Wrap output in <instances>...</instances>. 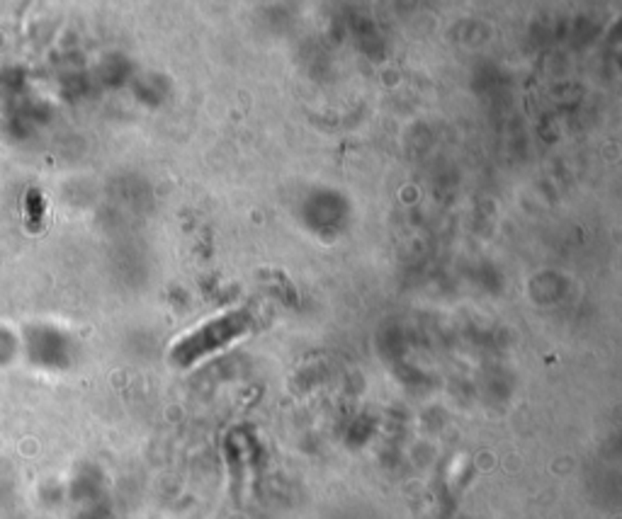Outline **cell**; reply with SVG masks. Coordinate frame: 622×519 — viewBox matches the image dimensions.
<instances>
[{"label": "cell", "mask_w": 622, "mask_h": 519, "mask_svg": "<svg viewBox=\"0 0 622 519\" xmlns=\"http://www.w3.org/2000/svg\"><path fill=\"white\" fill-rule=\"evenodd\" d=\"M250 328H253V315H250L246 308L224 313V315H219V318L205 323L202 328L192 330L190 335H185V338L173 347V359H175L177 364H192V362H197V359L207 357L209 352H214V349L234 343L236 338L246 335Z\"/></svg>", "instance_id": "obj_1"}]
</instances>
